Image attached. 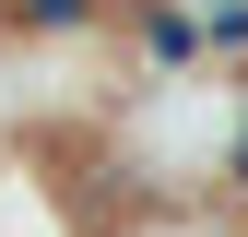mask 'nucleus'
<instances>
[{"label":"nucleus","mask_w":248,"mask_h":237,"mask_svg":"<svg viewBox=\"0 0 248 237\" xmlns=\"http://www.w3.org/2000/svg\"><path fill=\"white\" fill-rule=\"evenodd\" d=\"M107 237H248L236 202H166V214H118Z\"/></svg>","instance_id":"nucleus-1"}]
</instances>
